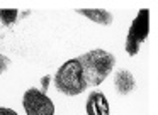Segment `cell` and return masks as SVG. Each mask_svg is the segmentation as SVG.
I'll list each match as a JSON object with an SVG mask.
<instances>
[{"label": "cell", "mask_w": 158, "mask_h": 115, "mask_svg": "<svg viewBox=\"0 0 158 115\" xmlns=\"http://www.w3.org/2000/svg\"><path fill=\"white\" fill-rule=\"evenodd\" d=\"M134 85H136V81H134V76L131 71L124 69V68L116 71V74H114V88L121 97L129 95L134 90Z\"/></svg>", "instance_id": "6"}, {"label": "cell", "mask_w": 158, "mask_h": 115, "mask_svg": "<svg viewBox=\"0 0 158 115\" xmlns=\"http://www.w3.org/2000/svg\"><path fill=\"white\" fill-rule=\"evenodd\" d=\"M150 36V10L141 9L138 15L133 19L126 36V53L127 56L134 58L139 53L141 46Z\"/></svg>", "instance_id": "3"}, {"label": "cell", "mask_w": 158, "mask_h": 115, "mask_svg": "<svg viewBox=\"0 0 158 115\" xmlns=\"http://www.w3.org/2000/svg\"><path fill=\"white\" fill-rule=\"evenodd\" d=\"M17 17H19V12L15 9H0V20L7 27H10L17 20Z\"/></svg>", "instance_id": "8"}, {"label": "cell", "mask_w": 158, "mask_h": 115, "mask_svg": "<svg viewBox=\"0 0 158 115\" xmlns=\"http://www.w3.org/2000/svg\"><path fill=\"white\" fill-rule=\"evenodd\" d=\"M77 14L100 26H110L114 20V15L106 9H77Z\"/></svg>", "instance_id": "7"}, {"label": "cell", "mask_w": 158, "mask_h": 115, "mask_svg": "<svg viewBox=\"0 0 158 115\" xmlns=\"http://www.w3.org/2000/svg\"><path fill=\"white\" fill-rule=\"evenodd\" d=\"M87 115H110V107L102 91H90L85 103Z\"/></svg>", "instance_id": "5"}, {"label": "cell", "mask_w": 158, "mask_h": 115, "mask_svg": "<svg viewBox=\"0 0 158 115\" xmlns=\"http://www.w3.org/2000/svg\"><path fill=\"white\" fill-rule=\"evenodd\" d=\"M55 86L61 91L65 97H77L87 90V81L83 76L82 64L77 58L68 59L58 68L55 74Z\"/></svg>", "instance_id": "2"}, {"label": "cell", "mask_w": 158, "mask_h": 115, "mask_svg": "<svg viewBox=\"0 0 158 115\" xmlns=\"http://www.w3.org/2000/svg\"><path fill=\"white\" fill-rule=\"evenodd\" d=\"M0 115H19L14 108H9V107H0Z\"/></svg>", "instance_id": "10"}, {"label": "cell", "mask_w": 158, "mask_h": 115, "mask_svg": "<svg viewBox=\"0 0 158 115\" xmlns=\"http://www.w3.org/2000/svg\"><path fill=\"white\" fill-rule=\"evenodd\" d=\"M22 107L27 115H55L53 100L39 88H27L24 91Z\"/></svg>", "instance_id": "4"}, {"label": "cell", "mask_w": 158, "mask_h": 115, "mask_svg": "<svg viewBox=\"0 0 158 115\" xmlns=\"http://www.w3.org/2000/svg\"><path fill=\"white\" fill-rule=\"evenodd\" d=\"M78 63L82 64L83 76L87 86H99L104 83L110 71L116 66V56L106 49H90L87 53L77 56Z\"/></svg>", "instance_id": "1"}, {"label": "cell", "mask_w": 158, "mask_h": 115, "mask_svg": "<svg viewBox=\"0 0 158 115\" xmlns=\"http://www.w3.org/2000/svg\"><path fill=\"white\" fill-rule=\"evenodd\" d=\"M10 64H12V61H10V58H7L5 54H2L0 53V74L2 73H5V71L10 68Z\"/></svg>", "instance_id": "9"}]
</instances>
